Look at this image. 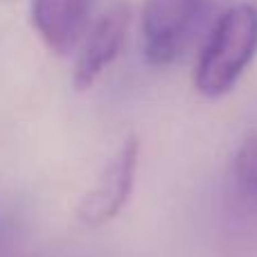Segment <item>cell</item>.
Segmentation results:
<instances>
[{
	"mask_svg": "<svg viewBox=\"0 0 257 257\" xmlns=\"http://www.w3.org/2000/svg\"><path fill=\"white\" fill-rule=\"evenodd\" d=\"M235 185L248 201L257 203V131L244 140L232 160Z\"/></svg>",
	"mask_w": 257,
	"mask_h": 257,
	"instance_id": "cell-6",
	"label": "cell"
},
{
	"mask_svg": "<svg viewBox=\"0 0 257 257\" xmlns=\"http://www.w3.org/2000/svg\"><path fill=\"white\" fill-rule=\"evenodd\" d=\"M138 163H140V142L136 136H128L124 145L102 169L99 178L79 203V219L88 226H102L115 219L131 199L136 185Z\"/></svg>",
	"mask_w": 257,
	"mask_h": 257,
	"instance_id": "cell-3",
	"label": "cell"
},
{
	"mask_svg": "<svg viewBox=\"0 0 257 257\" xmlns=\"http://www.w3.org/2000/svg\"><path fill=\"white\" fill-rule=\"evenodd\" d=\"M205 0H145L142 48L151 66H169L190 45Z\"/></svg>",
	"mask_w": 257,
	"mask_h": 257,
	"instance_id": "cell-2",
	"label": "cell"
},
{
	"mask_svg": "<svg viewBox=\"0 0 257 257\" xmlns=\"http://www.w3.org/2000/svg\"><path fill=\"white\" fill-rule=\"evenodd\" d=\"M21 221L9 210H0V257H21Z\"/></svg>",
	"mask_w": 257,
	"mask_h": 257,
	"instance_id": "cell-7",
	"label": "cell"
},
{
	"mask_svg": "<svg viewBox=\"0 0 257 257\" xmlns=\"http://www.w3.org/2000/svg\"><path fill=\"white\" fill-rule=\"evenodd\" d=\"M257 54V7L237 5L228 9L214 30L196 63L194 84L203 97L230 93Z\"/></svg>",
	"mask_w": 257,
	"mask_h": 257,
	"instance_id": "cell-1",
	"label": "cell"
},
{
	"mask_svg": "<svg viewBox=\"0 0 257 257\" xmlns=\"http://www.w3.org/2000/svg\"><path fill=\"white\" fill-rule=\"evenodd\" d=\"M95 0H32V25L54 54H68L88 30Z\"/></svg>",
	"mask_w": 257,
	"mask_h": 257,
	"instance_id": "cell-5",
	"label": "cell"
},
{
	"mask_svg": "<svg viewBox=\"0 0 257 257\" xmlns=\"http://www.w3.org/2000/svg\"><path fill=\"white\" fill-rule=\"evenodd\" d=\"M128 23H131V9L128 5L120 3L102 14L99 21L90 27L72 72V84L77 90H88L117 59L126 39Z\"/></svg>",
	"mask_w": 257,
	"mask_h": 257,
	"instance_id": "cell-4",
	"label": "cell"
}]
</instances>
